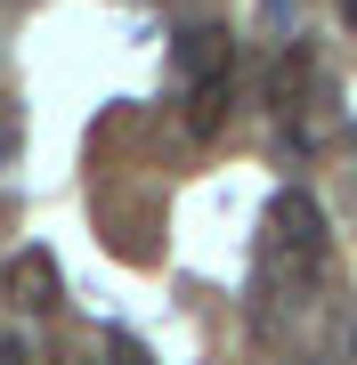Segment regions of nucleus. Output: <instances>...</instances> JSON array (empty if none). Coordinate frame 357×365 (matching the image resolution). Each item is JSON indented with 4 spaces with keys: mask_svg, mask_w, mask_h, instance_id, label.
Returning a JSON list of instances; mask_svg holds the SVG:
<instances>
[{
    "mask_svg": "<svg viewBox=\"0 0 357 365\" xmlns=\"http://www.w3.org/2000/svg\"><path fill=\"white\" fill-rule=\"evenodd\" d=\"M325 260V211L301 195V187H284L276 203H268V268L276 276H309Z\"/></svg>",
    "mask_w": 357,
    "mask_h": 365,
    "instance_id": "1",
    "label": "nucleus"
},
{
    "mask_svg": "<svg viewBox=\"0 0 357 365\" xmlns=\"http://www.w3.org/2000/svg\"><path fill=\"white\" fill-rule=\"evenodd\" d=\"M57 292H66V276H57V260H49L41 244H25V252L0 260V300H9V309L41 317V309H57Z\"/></svg>",
    "mask_w": 357,
    "mask_h": 365,
    "instance_id": "2",
    "label": "nucleus"
},
{
    "mask_svg": "<svg viewBox=\"0 0 357 365\" xmlns=\"http://www.w3.org/2000/svg\"><path fill=\"white\" fill-rule=\"evenodd\" d=\"M171 66H179L187 81H219V73H227V25H187V33L171 41Z\"/></svg>",
    "mask_w": 357,
    "mask_h": 365,
    "instance_id": "3",
    "label": "nucleus"
},
{
    "mask_svg": "<svg viewBox=\"0 0 357 365\" xmlns=\"http://www.w3.org/2000/svg\"><path fill=\"white\" fill-rule=\"evenodd\" d=\"M219 122H227V73H219V81H195V90H187V130H195V138H212Z\"/></svg>",
    "mask_w": 357,
    "mask_h": 365,
    "instance_id": "4",
    "label": "nucleus"
},
{
    "mask_svg": "<svg viewBox=\"0 0 357 365\" xmlns=\"http://www.w3.org/2000/svg\"><path fill=\"white\" fill-rule=\"evenodd\" d=\"M301 90H309V49H284L276 73H268V106H276V114H292V106H301Z\"/></svg>",
    "mask_w": 357,
    "mask_h": 365,
    "instance_id": "5",
    "label": "nucleus"
},
{
    "mask_svg": "<svg viewBox=\"0 0 357 365\" xmlns=\"http://www.w3.org/2000/svg\"><path fill=\"white\" fill-rule=\"evenodd\" d=\"M106 357H114V365H155V357H146V349H138V341H114V349H106Z\"/></svg>",
    "mask_w": 357,
    "mask_h": 365,
    "instance_id": "6",
    "label": "nucleus"
},
{
    "mask_svg": "<svg viewBox=\"0 0 357 365\" xmlns=\"http://www.w3.org/2000/svg\"><path fill=\"white\" fill-rule=\"evenodd\" d=\"M0 365H25V341L16 333H0Z\"/></svg>",
    "mask_w": 357,
    "mask_h": 365,
    "instance_id": "7",
    "label": "nucleus"
}]
</instances>
